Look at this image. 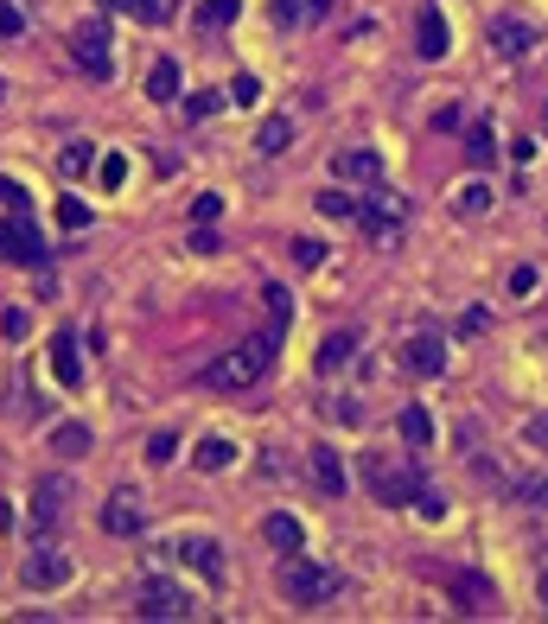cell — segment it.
<instances>
[{"mask_svg": "<svg viewBox=\"0 0 548 624\" xmlns=\"http://www.w3.org/2000/svg\"><path fill=\"white\" fill-rule=\"evenodd\" d=\"M230 102H255V77H236L230 83Z\"/></svg>", "mask_w": 548, "mask_h": 624, "instance_id": "c3c4849f", "label": "cell"}, {"mask_svg": "<svg viewBox=\"0 0 548 624\" xmlns=\"http://www.w3.org/2000/svg\"><path fill=\"white\" fill-rule=\"evenodd\" d=\"M274 586L287 593V605H325V599L338 593V574H332V567H319V561H300V554H287L281 574H274Z\"/></svg>", "mask_w": 548, "mask_h": 624, "instance_id": "7a4b0ae2", "label": "cell"}, {"mask_svg": "<svg viewBox=\"0 0 548 624\" xmlns=\"http://www.w3.org/2000/svg\"><path fill=\"white\" fill-rule=\"evenodd\" d=\"M364 484H370L376 504H415V491H421V478L402 472L389 453H364Z\"/></svg>", "mask_w": 548, "mask_h": 624, "instance_id": "3957f363", "label": "cell"}, {"mask_svg": "<svg viewBox=\"0 0 548 624\" xmlns=\"http://www.w3.org/2000/svg\"><path fill=\"white\" fill-rule=\"evenodd\" d=\"M134 612L141 618H192V599H185L173 580H141L134 586Z\"/></svg>", "mask_w": 548, "mask_h": 624, "instance_id": "ba28073f", "label": "cell"}, {"mask_svg": "<svg viewBox=\"0 0 548 624\" xmlns=\"http://www.w3.org/2000/svg\"><path fill=\"white\" fill-rule=\"evenodd\" d=\"M466 160H472V166H491V160H498V141H491V128H466Z\"/></svg>", "mask_w": 548, "mask_h": 624, "instance_id": "f1b7e54d", "label": "cell"}, {"mask_svg": "<svg viewBox=\"0 0 548 624\" xmlns=\"http://www.w3.org/2000/svg\"><path fill=\"white\" fill-rule=\"evenodd\" d=\"M262 535H268V542L281 548V554H300V542H306V529H300V523H294L287 510H274L268 523H262Z\"/></svg>", "mask_w": 548, "mask_h": 624, "instance_id": "ffe728a7", "label": "cell"}, {"mask_svg": "<svg viewBox=\"0 0 548 624\" xmlns=\"http://www.w3.org/2000/svg\"><path fill=\"white\" fill-rule=\"evenodd\" d=\"M236 13H243V0H204V7H198V26L204 32H224Z\"/></svg>", "mask_w": 548, "mask_h": 624, "instance_id": "4316f807", "label": "cell"}, {"mask_svg": "<svg viewBox=\"0 0 548 624\" xmlns=\"http://www.w3.org/2000/svg\"><path fill=\"white\" fill-rule=\"evenodd\" d=\"M147 510H141V491H115L109 504H102V529L109 535H141Z\"/></svg>", "mask_w": 548, "mask_h": 624, "instance_id": "4fadbf2b", "label": "cell"}, {"mask_svg": "<svg viewBox=\"0 0 548 624\" xmlns=\"http://www.w3.org/2000/svg\"><path fill=\"white\" fill-rule=\"evenodd\" d=\"M447 593H453V605H459L466 618L498 612V586H491L485 574H447Z\"/></svg>", "mask_w": 548, "mask_h": 624, "instance_id": "30bf717a", "label": "cell"}, {"mask_svg": "<svg viewBox=\"0 0 548 624\" xmlns=\"http://www.w3.org/2000/svg\"><path fill=\"white\" fill-rule=\"evenodd\" d=\"M523 446H536V453H548V414H529V421H523Z\"/></svg>", "mask_w": 548, "mask_h": 624, "instance_id": "60d3db41", "label": "cell"}, {"mask_svg": "<svg viewBox=\"0 0 548 624\" xmlns=\"http://www.w3.org/2000/svg\"><path fill=\"white\" fill-rule=\"evenodd\" d=\"M0 211H32V204H26V185L0 179Z\"/></svg>", "mask_w": 548, "mask_h": 624, "instance_id": "b9f144b4", "label": "cell"}, {"mask_svg": "<svg viewBox=\"0 0 548 624\" xmlns=\"http://www.w3.org/2000/svg\"><path fill=\"white\" fill-rule=\"evenodd\" d=\"M0 262H13V268H39L45 262V242H39L32 211H7L0 217Z\"/></svg>", "mask_w": 548, "mask_h": 624, "instance_id": "5b68a950", "label": "cell"}, {"mask_svg": "<svg viewBox=\"0 0 548 624\" xmlns=\"http://www.w3.org/2000/svg\"><path fill=\"white\" fill-rule=\"evenodd\" d=\"M287 141H294L287 115H268V121H262V134H255V147H262V153H287Z\"/></svg>", "mask_w": 548, "mask_h": 624, "instance_id": "83f0119b", "label": "cell"}, {"mask_svg": "<svg viewBox=\"0 0 548 624\" xmlns=\"http://www.w3.org/2000/svg\"><path fill=\"white\" fill-rule=\"evenodd\" d=\"M51 376H58L64 389L83 383V363H77V332H58L51 338Z\"/></svg>", "mask_w": 548, "mask_h": 624, "instance_id": "ac0fdd59", "label": "cell"}, {"mask_svg": "<svg viewBox=\"0 0 548 624\" xmlns=\"http://www.w3.org/2000/svg\"><path fill=\"white\" fill-rule=\"evenodd\" d=\"M58 166H64V179H83V172H90V166H96V147H90V141H77V147H64V160H58Z\"/></svg>", "mask_w": 548, "mask_h": 624, "instance_id": "f546056e", "label": "cell"}, {"mask_svg": "<svg viewBox=\"0 0 548 624\" xmlns=\"http://www.w3.org/2000/svg\"><path fill=\"white\" fill-rule=\"evenodd\" d=\"M147 96H153V102H179V64H173V58H160V64L147 71Z\"/></svg>", "mask_w": 548, "mask_h": 624, "instance_id": "d4e9b609", "label": "cell"}, {"mask_svg": "<svg viewBox=\"0 0 548 624\" xmlns=\"http://www.w3.org/2000/svg\"><path fill=\"white\" fill-rule=\"evenodd\" d=\"M453 211H459V217H485V211H491V185H478V179L459 185V192H453Z\"/></svg>", "mask_w": 548, "mask_h": 624, "instance_id": "484cf974", "label": "cell"}, {"mask_svg": "<svg viewBox=\"0 0 548 624\" xmlns=\"http://www.w3.org/2000/svg\"><path fill=\"white\" fill-rule=\"evenodd\" d=\"M332 179L338 185H376L383 179V153L376 147H338L332 153Z\"/></svg>", "mask_w": 548, "mask_h": 624, "instance_id": "9c48e42d", "label": "cell"}, {"mask_svg": "<svg viewBox=\"0 0 548 624\" xmlns=\"http://www.w3.org/2000/svg\"><path fill=\"white\" fill-rule=\"evenodd\" d=\"M64 516H71V478H64V472H51V478L32 484V529L51 535V529L64 523Z\"/></svg>", "mask_w": 548, "mask_h": 624, "instance_id": "8992f818", "label": "cell"}, {"mask_svg": "<svg viewBox=\"0 0 548 624\" xmlns=\"http://www.w3.org/2000/svg\"><path fill=\"white\" fill-rule=\"evenodd\" d=\"M224 102H230L224 90H198L192 102H185V115H192V121H204V115H217V109H224Z\"/></svg>", "mask_w": 548, "mask_h": 624, "instance_id": "836d02e7", "label": "cell"}, {"mask_svg": "<svg viewBox=\"0 0 548 624\" xmlns=\"http://www.w3.org/2000/svg\"><path fill=\"white\" fill-rule=\"evenodd\" d=\"M0 96H7V83H0Z\"/></svg>", "mask_w": 548, "mask_h": 624, "instance_id": "f907efd6", "label": "cell"}, {"mask_svg": "<svg viewBox=\"0 0 548 624\" xmlns=\"http://www.w3.org/2000/svg\"><path fill=\"white\" fill-rule=\"evenodd\" d=\"M319 211H325V217H338V223H357V211H364V204L345 198V192H325V198H319Z\"/></svg>", "mask_w": 548, "mask_h": 624, "instance_id": "4dcf8cb0", "label": "cell"}, {"mask_svg": "<svg viewBox=\"0 0 548 624\" xmlns=\"http://www.w3.org/2000/svg\"><path fill=\"white\" fill-rule=\"evenodd\" d=\"M109 7H122L128 20H141V26H166L173 20V0H109Z\"/></svg>", "mask_w": 548, "mask_h": 624, "instance_id": "cb8c5ba5", "label": "cell"}, {"mask_svg": "<svg viewBox=\"0 0 548 624\" xmlns=\"http://www.w3.org/2000/svg\"><path fill=\"white\" fill-rule=\"evenodd\" d=\"M217 217H224V198H217V192H198L192 198V223H217Z\"/></svg>", "mask_w": 548, "mask_h": 624, "instance_id": "8d00e7d4", "label": "cell"}, {"mask_svg": "<svg viewBox=\"0 0 548 624\" xmlns=\"http://www.w3.org/2000/svg\"><path fill=\"white\" fill-rule=\"evenodd\" d=\"M71 58H77V71H83V77H96V83L109 77V26H102L96 13L71 32Z\"/></svg>", "mask_w": 548, "mask_h": 624, "instance_id": "52a82bcc", "label": "cell"}, {"mask_svg": "<svg viewBox=\"0 0 548 624\" xmlns=\"http://www.w3.org/2000/svg\"><path fill=\"white\" fill-rule=\"evenodd\" d=\"M0 332H7V338H26V312H20V306L0 312Z\"/></svg>", "mask_w": 548, "mask_h": 624, "instance_id": "f6af8a7d", "label": "cell"}, {"mask_svg": "<svg viewBox=\"0 0 548 624\" xmlns=\"http://www.w3.org/2000/svg\"><path fill=\"white\" fill-rule=\"evenodd\" d=\"M71 574H77V561L58 542H32V554L20 561V586H32V593H58Z\"/></svg>", "mask_w": 548, "mask_h": 624, "instance_id": "277c9868", "label": "cell"}, {"mask_svg": "<svg viewBox=\"0 0 548 624\" xmlns=\"http://www.w3.org/2000/svg\"><path fill=\"white\" fill-rule=\"evenodd\" d=\"M357 223H364L376 242L396 236V223H402V198H396V192H376V204H364V211H357Z\"/></svg>", "mask_w": 548, "mask_h": 624, "instance_id": "2e32d148", "label": "cell"}, {"mask_svg": "<svg viewBox=\"0 0 548 624\" xmlns=\"http://www.w3.org/2000/svg\"><path fill=\"white\" fill-rule=\"evenodd\" d=\"M402 440L415 446V453H427V446H434V414L427 408H402Z\"/></svg>", "mask_w": 548, "mask_h": 624, "instance_id": "603a6c76", "label": "cell"}, {"mask_svg": "<svg viewBox=\"0 0 548 624\" xmlns=\"http://www.w3.org/2000/svg\"><path fill=\"white\" fill-rule=\"evenodd\" d=\"M415 51H421V58H447V51H453V32H447V20H440V7H421L415 13Z\"/></svg>", "mask_w": 548, "mask_h": 624, "instance_id": "5bb4252c", "label": "cell"}, {"mask_svg": "<svg viewBox=\"0 0 548 624\" xmlns=\"http://www.w3.org/2000/svg\"><path fill=\"white\" fill-rule=\"evenodd\" d=\"M485 39H491V51H498V58H529V45H536V26L517 20V13H498V20L485 26Z\"/></svg>", "mask_w": 548, "mask_h": 624, "instance_id": "7c38bea8", "label": "cell"}, {"mask_svg": "<svg viewBox=\"0 0 548 624\" xmlns=\"http://www.w3.org/2000/svg\"><path fill=\"white\" fill-rule=\"evenodd\" d=\"M230 459H236V446H230V440H217V433L192 446V465H198V472H230Z\"/></svg>", "mask_w": 548, "mask_h": 624, "instance_id": "44dd1931", "label": "cell"}, {"mask_svg": "<svg viewBox=\"0 0 548 624\" xmlns=\"http://www.w3.org/2000/svg\"><path fill=\"white\" fill-rule=\"evenodd\" d=\"M274 351H281V325H268V332L243 338V344H236V351L211 357V363H204V370H198V383H204V389H224V395H236V389L262 383V376L274 370Z\"/></svg>", "mask_w": 548, "mask_h": 624, "instance_id": "6da1fadb", "label": "cell"}, {"mask_svg": "<svg viewBox=\"0 0 548 624\" xmlns=\"http://www.w3.org/2000/svg\"><path fill=\"white\" fill-rule=\"evenodd\" d=\"M20 32H26V13L13 0H0V39H20Z\"/></svg>", "mask_w": 548, "mask_h": 624, "instance_id": "ab89813d", "label": "cell"}, {"mask_svg": "<svg viewBox=\"0 0 548 624\" xmlns=\"http://www.w3.org/2000/svg\"><path fill=\"white\" fill-rule=\"evenodd\" d=\"M351 357H357V332H332V338L319 344V376H338Z\"/></svg>", "mask_w": 548, "mask_h": 624, "instance_id": "d6986e66", "label": "cell"}, {"mask_svg": "<svg viewBox=\"0 0 548 624\" xmlns=\"http://www.w3.org/2000/svg\"><path fill=\"white\" fill-rule=\"evenodd\" d=\"M536 593H542V605H548V567H542V574H536Z\"/></svg>", "mask_w": 548, "mask_h": 624, "instance_id": "681fc988", "label": "cell"}, {"mask_svg": "<svg viewBox=\"0 0 548 624\" xmlns=\"http://www.w3.org/2000/svg\"><path fill=\"white\" fill-rule=\"evenodd\" d=\"M306 459H313V484H319V491H325V497H345V484H351V472H345V459H338V453H332V446H313V453H306Z\"/></svg>", "mask_w": 548, "mask_h": 624, "instance_id": "e0dca14e", "label": "cell"}, {"mask_svg": "<svg viewBox=\"0 0 548 624\" xmlns=\"http://www.w3.org/2000/svg\"><path fill=\"white\" fill-rule=\"evenodd\" d=\"M510 293H536V268H510Z\"/></svg>", "mask_w": 548, "mask_h": 624, "instance_id": "bcb514c9", "label": "cell"}, {"mask_svg": "<svg viewBox=\"0 0 548 624\" xmlns=\"http://www.w3.org/2000/svg\"><path fill=\"white\" fill-rule=\"evenodd\" d=\"M173 554H185V567H198L204 580H224V548H217L211 535H185Z\"/></svg>", "mask_w": 548, "mask_h": 624, "instance_id": "9a60e30c", "label": "cell"}, {"mask_svg": "<svg viewBox=\"0 0 548 624\" xmlns=\"http://www.w3.org/2000/svg\"><path fill=\"white\" fill-rule=\"evenodd\" d=\"M51 453H64V459L90 453V427H83V421H58V427H51Z\"/></svg>", "mask_w": 548, "mask_h": 624, "instance_id": "7402d4cb", "label": "cell"}, {"mask_svg": "<svg viewBox=\"0 0 548 624\" xmlns=\"http://www.w3.org/2000/svg\"><path fill=\"white\" fill-rule=\"evenodd\" d=\"M517 497H523V504H548V478H523Z\"/></svg>", "mask_w": 548, "mask_h": 624, "instance_id": "ee69618b", "label": "cell"}, {"mask_svg": "<svg viewBox=\"0 0 548 624\" xmlns=\"http://www.w3.org/2000/svg\"><path fill=\"white\" fill-rule=\"evenodd\" d=\"M300 20V0H274V26H294Z\"/></svg>", "mask_w": 548, "mask_h": 624, "instance_id": "7dc6e473", "label": "cell"}, {"mask_svg": "<svg viewBox=\"0 0 548 624\" xmlns=\"http://www.w3.org/2000/svg\"><path fill=\"white\" fill-rule=\"evenodd\" d=\"M147 459L153 465H173L179 459V440H173V433H153V440H147Z\"/></svg>", "mask_w": 548, "mask_h": 624, "instance_id": "74e56055", "label": "cell"}, {"mask_svg": "<svg viewBox=\"0 0 548 624\" xmlns=\"http://www.w3.org/2000/svg\"><path fill=\"white\" fill-rule=\"evenodd\" d=\"M185 249H192V255H217V236H211V223H198V230H192V242H185Z\"/></svg>", "mask_w": 548, "mask_h": 624, "instance_id": "7bdbcfd3", "label": "cell"}, {"mask_svg": "<svg viewBox=\"0 0 548 624\" xmlns=\"http://www.w3.org/2000/svg\"><path fill=\"white\" fill-rule=\"evenodd\" d=\"M402 370L408 376H440V370H447V338H440V332H415L402 344Z\"/></svg>", "mask_w": 548, "mask_h": 624, "instance_id": "8fae6325", "label": "cell"}, {"mask_svg": "<svg viewBox=\"0 0 548 624\" xmlns=\"http://www.w3.org/2000/svg\"><path fill=\"white\" fill-rule=\"evenodd\" d=\"M58 223H64V230H83V223H90V204H77V198H58Z\"/></svg>", "mask_w": 548, "mask_h": 624, "instance_id": "f35d334b", "label": "cell"}, {"mask_svg": "<svg viewBox=\"0 0 548 624\" xmlns=\"http://www.w3.org/2000/svg\"><path fill=\"white\" fill-rule=\"evenodd\" d=\"M287 249H294V268H319L325 262V242H313V236H294Z\"/></svg>", "mask_w": 548, "mask_h": 624, "instance_id": "d6a6232c", "label": "cell"}, {"mask_svg": "<svg viewBox=\"0 0 548 624\" xmlns=\"http://www.w3.org/2000/svg\"><path fill=\"white\" fill-rule=\"evenodd\" d=\"M415 510H421V523H440V516H447V497L421 484V491H415Z\"/></svg>", "mask_w": 548, "mask_h": 624, "instance_id": "e575fe53", "label": "cell"}, {"mask_svg": "<svg viewBox=\"0 0 548 624\" xmlns=\"http://www.w3.org/2000/svg\"><path fill=\"white\" fill-rule=\"evenodd\" d=\"M96 179H102V192H115V185L128 179V160H122V153H109V160L96 166Z\"/></svg>", "mask_w": 548, "mask_h": 624, "instance_id": "d590c367", "label": "cell"}, {"mask_svg": "<svg viewBox=\"0 0 548 624\" xmlns=\"http://www.w3.org/2000/svg\"><path fill=\"white\" fill-rule=\"evenodd\" d=\"M262 300H268V325H281V332H287V325H294V306H287V287H268Z\"/></svg>", "mask_w": 548, "mask_h": 624, "instance_id": "1f68e13d", "label": "cell"}]
</instances>
